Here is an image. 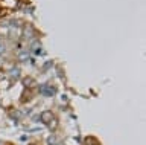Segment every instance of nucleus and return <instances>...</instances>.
Listing matches in <instances>:
<instances>
[{
    "instance_id": "obj_1",
    "label": "nucleus",
    "mask_w": 146,
    "mask_h": 145,
    "mask_svg": "<svg viewBox=\"0 0 146 145\" xmlns=\"http://www.w3.org/2000/svg\"><path fill=\"white\" fill-rule=\"evenodd\" d=\"M40 92L44 95V96H52V95H55V87H52V86H49V84H43L40 87Z\"/></svg>"
},
{
    "instance_id": "obj_2",
    "label": "nucleus",
    "mask_w": 146,
    "mask_h": 145,
    "mask_svg": "<svg viewBox=\"0 0 146 145\" xmlns=\"http://www.w3.org/2000/svg\"><path fill=\"white\" fill-rule=\"evenodd\" d=\"M53 118H55V116H53V113L50 112V110H46V112H43V113L40 115V119H41V122H43V124H49V122L52 121Z\"/></svg>"
},
{
    "instance_id": "obj_3",
    "label": "nucleus",
    "mask_w": 146,
    "mask_h": 145,
    "mask_svg": "<svg viewBox=\"0 0 146 145\" xmlns=\"http://www.w3.org/2000/svg\"><path fill=\"white\" fill-rule=\"evenodd\" d=\"M9 76H11V80H18L20 78V67H11V70H9Z\"/></svg>"
},
{
    "instance_id": "obj_4",
    "label": "nucleus",
    "mask_w": 146,
    "mask_h": 145,
    "mask_svg": "<svg viewBox=\"0 0 146 145\" xmlns=\"http://www.w3.org/2000/svg\"><path fill=\"white\" fill-rule=\"evenodd\" d=\"M9 34H11L9 25H2V26H0V35H5V37H8Z\"/></svg>"
},
{
    "instance_id": "obj_5",
    "label": "nucleus",
    "mask_w": 146,
    "mask_h": 145,
    "mask_svg": "<svg viewBox=\"0 0 146 145\" xmlns=\"http://www.w3.org/2000/svg\"><path fill=\"white\" fill-rule=\"evenodd\" d=\"M47 144L49 145H61V144H59V140L55 138V136H49V138H47Z\"/></svg>"
},
{
    "instance_id": "obj_6",
    "label": "nucleus",
    "mask_w": 146,
    "mask_h": 145,
    "mask_svg": "<svg viewBox=\"0 0 146 145\" xmlns=\"http://www.w3.org/2000/svg\"><path fill=\"white\" fill-rule=\"evenodd\" d=\"M34 83H35V81L32 78H25V80H23V86H25V87H32Z\"/></svg>"
},
{
    "instance_id": "obj_7",
    "label": "nucleus",
    "mask_w": 146,
    "mask_h": 145,
    "mask_svg": "<svg viewBox=\"0 0 146 145\" xmlns=\"http://www.w3.org/2000/svg\"><path fill=\"white\" fill-rule=\"evenodd\" d=\"M18 60H20V61H27V60H29V53H27V52H20V53H18Z\"/></svg>"
},
{
    "instance_id": "obj_8",
    "label": "nucleus",
    "mask_w": 146,
    "mask_h": 145,
    "mask_svg": "<svg viewBox=\"0 0 146 145\" xmlns=\"http://www.w3.org/2000/svg\"><path fill=\"white\" fill-rule=\"evenodd\" d=\"M47 125L50 127V130H55V128H56V127H58V122H56V119H55V118H53V119L50 121Z\"/></svg>"
},
{
    "instance_id": "obj_9",
    "label": "nucleus",
    "mask_w": 146,
    "mask_h": 145,
    "mask_svg": "<svg viewBox=\"0 0 146 145\" xmlns=\"http://www.w3.org/2000/svg\"><path fill=\"white\" fill-rule=\"evenodd\" d=\"M5 52H6V46H5V44H2V43H0V55H3Z\"/></svg>"
},
{
    "instance_id": "obj_10",
    "label": "nucleus",
    "mask_w": 146,
    "mask_h": 145,
    "mask_svg": "<svg viewBox=\"0 0 146 145\" xmlns=\"http://www.w3.org/2000/svg\"><path fill=\"white\" fill-rule=\"evenodd\" d=\"M50 66H52V63H50V61H47V63H46V64L43 66V70H46V69H49Z\"/></svg>"
},
{
    "instance_id": "obj_11",
    "label": "nucleus",
    "mask_w": 146,
    "mask_h": 145,
    "mask_svg": "<svg viewBox=\"0 0 146 145\" xmlns=\"http://www.w3.org/2000/svg\"><path fill=\"white\" fill-rule=\"evenodd\" d=\"M0 145H3V142H2V140H0Z\"/></svg>"
},
{
    "instance_id": "obj_12",
    "label": "nucleus",
    "mask_w": 146,
    "mask_h": 145,
    "mask_svg": "<svg viewBox=\"0 0 146 145\" xmlns=\"http://www.w3.org/2000/svg\"><path fill=\"white\" fill-rule=\"evenodd\" d=\"M29 145H35V144H29Z\"/></svg>"
}]
</instances>
